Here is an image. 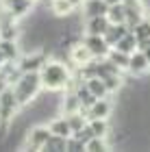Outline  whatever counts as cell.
Segmentation results:
<instances>
[{"label":"cell","mask_w":150,"mask_h":152,"mask_svg":"<svg viewBox=\"0 0 150 152\" xmlns=\"http://www.w3.org/2000/svg\"><path fill=\"white\" fill-rule=\"evenodd\" d=\"M111 111H113V104H111V100H109V96H105V98H96V102L87 109V113H85V117H87V122L89 120H109L111 117Z\"/></svg>","instance_id":"5b68a950"},{"label":"cell","mask_w":150,"mask_h":152,"mask_svg":"<svg viewBox=\"0 0 150 152\" xmlns=\"http://www.w3.org/2000/svg\"><path fill=\"white\" fill-rule=\"evenodd\" d=\"M50 137V128L48 126H33L26 133V139L22 143V150H42L44 143Z\"/></svg>","instance_id":"277c9868"},{"label":"cell","mask_w":150,"mask_h":152,"mask_svg":"<svg viewBox=\"0 0 150 152\" xmlns=\"http://www.w3.org/2000/svg\"><path fill=\"white\" fill-rule=\"evenodd\" d=\"M42 150H48V152H65L67 150V137H59V135H52L48 137V141L44 143Z\"/></svg>","instance_id":"ac0fdd59"},{"label":"cell","mask_w":150,"mask_h":152,"mask_svg":"<svg viewBox=\"0 0 150 152\" xmlns=\"http://www.w3.org/2000/svg\"><path fill=\"white\" fill-rule=\"evenodd\" d=\"M48 128H50V133H52V135H59V137H70V135H72L70 126H67L65 115H63V117H54V120H50Z\"/></svg>","instance_id":"e0dca14e"},{"label":"cell","mask_w":150,"mask_h":152,"mask_svg":"<svg viewBox=\"0 0 150 152\" xmlns=\"http://www.w3.org/2000/svg\"><path fill=\"white\" fill-rule=\"evenodd\" d=\"M107 4H115V2H120V0H105Z\"/></svg>","instance_id":"4dcf8cb0"},{"label":"cell","mask_w":150,"mask_h":152,"mask_svg":"<svg viewBox=\"0 0 150 152\" xmlns=\"http://www.w3.org/2000/svg\"><path fill=\"white\" fill-rule=\"evenodd\" d=\"M107 59L111 61L118 70H122V72L128 70V54H124V52H120V50H115V48H111V50L107 52Z\"/></svg>","instance_id":"ffe728a7"},{"label":"cell","mask_w":150,"mask_h":152,"mask_svg":"<svg viewBox=\"0 0 150 152\" xmlns=\"http://www.w3.org/2000/svg\"><path fill=\"white\" fill-rule=\"evenodd\" d=\"M107 28H109V20L105 15L85 18V35H105Z\"/></svg>","instance_id":"30bf717a"},{"label":"cell","mask_w":150,"mask_h":152,"mask_svg":"<svg viewBox=\"0 0 150 152\" xmlns=\"http://www.w3.org/2000/svg\"><path fill=\"white\" fill-rule=\"evenodd\" d=\"M50 11L54 13V15H59V18H63V15H72V7L67 0H50Z\"/></svg>","instance_id":"cb8c5ba5"},{"label":"cell","mask_w":150,"mask_h":152,"mask_svg":"<svg viewBox=\"0 0 150 152\" xmlns=\"http://www.w3.org/2000/svg\"><path fill=\"white\" fill-rule=\"evenodd\" d=\"M72 135L76 137L78 141H83V143H87V141H89L91 137H94V133H91V128H89V124H85V126L80 128V130H76V133H72Z\"/></svg>","instance_id":"484cf974"},{"label":"cell","mask_w":150,"mask_h":152,"mask_svg":"<svg viewBox=\"0 0 150 152\" xmlns=\"http://www.w3.org/2000/svg\"><path fill=\"white\" fill-rule=\"evenodd\" d=\"M148 67H150V61H148V57L144 54V50H135V52H131L128 54V70L126 72H131V74H144V72H148Z\"/></svg>","instance_id":"ba28073f"},{"label":"cell","mask_w":150,"mask_h":152,"mask_svg":"<svg viewBox=\"0 0 150 152\" xmlns=\"http://www.w3.org/2000/svg\"><path fill=\"white\" fill-rule=\"evenodd\" d=\"M102 83H105V87H107V94L113 96V94H118L122 89V85H124V76H122V72L120 74H109V76L102 78Z\"/></svg>","instance_id":"d6986e66"},{"label":"cell","mask_w":150,"mask_h":152,"mask_svg":"<svg viewBox=\"0 0 150 152\" xmlns=\"http://www.w3.org/2000/svg\"><path fill=\"white\" fill-rule=\"evenodd\" d=\"M67 2H70V7H72L74 11H76L78 7H83V0H67Z\"/></svg>","instance_id":"f1b7e54d"},{"label":"cell","mask_w":150,"mask_h":152,"mask_svg":"<svg viewBox=\"0 0 150 152\" xmlns=\"http://www.w3.org/2000/svg\"><path fill=\"white\" fill-rule=\"evenodd\" d=\"M13 94L20 102V107H26L31 102H35L42 89V80H39V72H22L18 76V80L11 85Z\"/></svg>","instance_id":"7a4b0ae2"},{"label":"cell","mask_w":150,"mask_h":152,"mask_svg":"<svg viewBox=\"0 0 150 152\" xmlns=\"http://www.w3.org/2000/svg\"><path fill=\"white\" fill-rule=\"evenodd\" d=\"M2 4H4V9L9 11L15 20L29 15V13L33 11V7H35L33 0H2Z\"/></svg>","instance_id":"52a82bcc"},{"label":"cell","mask_w":150,"mask_h":152,"mask_svg":"<svg viewBox=\"0 0 150 152\" xmlns=\"http://www.w3.org/2000/svg\"><path fill=\"white\" fill-rule=\"evenodd\" d=\"M67 57H70V61H72V63L76 65V67L85 65L87 61H91V59H94V57H91V52L87 50V46H85L80 39L76 41V44H72V46H70V50H67Z\"/></svg>","instance_id":"9c48e42d"},{"label":"cell","mask_w":150,"mask_h":152,"mask_svg":"<svg viewBox=\"0 0 150 152\" xmlns=\"http://www.w3.org/2000/svg\"><path fill=\"white\" fill-rule=\"evenodd\" d=\"M128 31H131V28H128L126 24H109V28L105 31V35H102V37H105V41L109 46H113L115 41H118L120 37H124Z\"/></svg>","instance_id":"5bb4252c"},{"label":"cell","mask_w":150,"mask_h":152,"mask_svg":"<svg viewBox=\"0 0 150 152\" xmlns=\"http://www.w3.org/2000/svg\"><path fill=\"white\" fill-rule=\"evenodd\" d=\"M33 2H42V0H33Z\"/></svg>","instance_id":"1f68e13d"},{"label":"cell","mask_w":150,"mask_h":152,"mask_svg":"<svg viewBox=\"0 0 150 152\" xmlns=\"http://www.w3.org/2000/svg\"><path fill=\"white\" fill-rule=\"evenodd\" d=\"M4 61H7V59H4V54H2V50H0V65H2Z\"/></svg>","instance_id":"f546056e"},{"label":"cell","mask_w":150,"mask_h":152,"mask_svg":"<svg viewBox=\"0 0 150 152\" xmlns=\"http://www.w3.org/2000/svg\"><path fill=\"white\" fill-rule=\"evenodd\" d=\"M111 48H115V50H120V52H124V54H131V52L137 50V37H135L133 33L128 31L126 35H124V37H120Z\"/></svg>","instance_id":"8fae6325"},{"label":"cell","mask_w":150,"mask_h":152,"mask_svg":"<svg viewBox=\"0 0 150 152\" xmlns=\"http://www.w3.org/2000/svg\"><path fill=\"white\" fill-rule=\"evenodd\" d=\"M83 44L87 46V50L91 52V57L94 59H102V57H107V52L111 50V46L105 41V37L102 35H85L83 39Z\"/></svg>","instance_id":"8992f818"},{"label":"cell","mask_w":150,"mask_h":152,"mask_svg":"<svg viewBox=\"0 0 150 152\" xmlns=\"http://www.w3.org/2000/svg\"><path fill=\"white\" fill-rule=\"evenodd\" d=\"M85 87L89 89V91L96 96V98H105V96H109L105 83H102V78H98V76H91V78H87V80H85Z\"/></svg>","instance_id":"44dd1931"},{"label":"cell","mask_w":150,"mask_h":152,"mask_svg":"<svg viewBox=\"0 0 150 152\" xmlns=\"http://www.w3.org/2000/svg\"><path fill=\"white\" fill-rule=\"evenodd\" d=\"M7 87H9V80H7V76H4L2 72H0V91H2V89H7Z\"/></svg>","instance_id":"83f0119b"},{"label":"cell","mask_w":150,"mask_h":152,"mask_svg":"<svg viewBox=\"0 0 150 152\" xmlns=\"http://www.w3.org/2000/svg\"><path fill=\"white\" fill-rule=\"evenodd\" d=\"M39 80H42V87L48 91H63L72 85V72L65 63L48 59L39 70Z\"/></svg>","instance_id":"6da1fadb"},{"label":"cell","mask_w":150,"mask_h":152,"mask_svg":"<svg viewBox=\"0 0 150 152\" xmlns=\"http://www.w3.org/2000/svg\"><path fill=\"white\" fill-rule=\"evenodd\" d=\"M105 18L109 20V24H124V20H126L124 4H122V2L109 4V7H107V13H105Z\"/></svg>","instance_id":"7c38bea8"},{"label":"cell","mask_w":150,"mask_h":152,"mask_svg":"<svg viewBox=\"0 0 150 152\" xmlns=\"http://www.w3.org/2000/svg\"><path fill=\"white\" fill-rule=\"evenodd\" d=\"M20 109H22V107H20V102L15 98V94H13L11 85L7 89H2V91H0V120L7 122V124H11L18 117Z\"/></svg>","instance_id":"3957f363"},{"label":"cell","mask_w":150,"mask_h":152,"mask_svg":"<svg viewBox=\"0 0 150 152\" xmlns=\"http://www.w3.org/2000/svg\"><path fill=\"white\" fill-rule=\"evenodd\" d=\"M0 50H2L7 61H18L22 54H20V44L15 39H0Z\"/></svg>","instance_id":"4fadbf2b"},{"label":"cell","mask_w":150,"mask_h":152,"mask_svg":"<svg viewBox=\"0 0 150 152\" xmlns=\"http://www.w3.org/2000/svg\"><path fill=\"white\" fill-rule=\"evenodd\" d=\"M87 124H89L94 137H107L109 133H111V128H109V122H107V120H100V117H98V120H89Z\"/></svg>","instance_id":"7402d4cb"},{"label":"cell","mask_w":150,"mask_h":152,"mask_svg":"<svg viewBox=\"0 0 150 152\" xmlns=\"http://www.w3.org/2000/svg\"><path fill=\"white\" fill-rule=\"evenodd\" d=\"M65 120H67V126H70V130H72V133H76V130H80V128H83L85 124H87L85 115L80 113V109H78L76 113H67V115H65Z\"/></svg>","instance_id":"603a6c76"},{"label":"cell","mask_w":150,"mask_h":152,"mask_svg":"<svg viewBox=\"0 0 150 152\" xmlns=\"http://www.w3.org/2000/svg\"><path fill=\"white\" fill-rule=\"evenodd\" d=\"M148 70H150V67H148Z\"/></svg>","instance_id":"d6a6232c"},{"label":"cell","mask_w":150,"mask_h":152,"mask_svg":"<svg viewBox=\"0 0 150 152\" xmlns=\"http://www.w3.org/2000/svg\"><path fill=\"white\" fill-rule=\"evenodd\" d=\"M80 109V102H78V96L74 91H67L63 98H61V113L67 115V113H76Z\"/></svg>","instance_id":"2e32d148"},{"label":"cell","mask_w":150,"mask_h":152,"mask_svg":"<svg viewBox=\"0 0 150 152\" xmlns=\"http://www.w3.org/2000/svg\"><path fill=\"white\" fill-rule=\"evenodd\" d=\"M85 4V18H94V15H105L107 13V2L105 0H83Z\"/></svg>","instance_id":"9a60e30c"},{"label":"cell","mask_w":150,"mask_h":152,"mask_svg":"<svg viewBox=\"0 0 150 152\" xmlns=\"http://www.w3.org/2000/svg\"><path fill=\"white\" fill-rule=\"evenodd\" d=\"M67 150H70V152H83L85 150V143L78 141L74 135H70V137H67Z\"/></svg>","instance_id":"4316f807"},{"label":"cell","mask_w":150,"mask_h":152,"mask_svg":"<svg viewBox=\"0 0 150 152\" xmlns=\"http://www.w3.org/2000/svg\"><path fill=\"white\" fill-rule=\"evenodd\" d=\"M102 150H111L107 137H91V139L85 143V152H102Z\"/></svg>","instance_id":"d4e9b609"}]
</instances>
